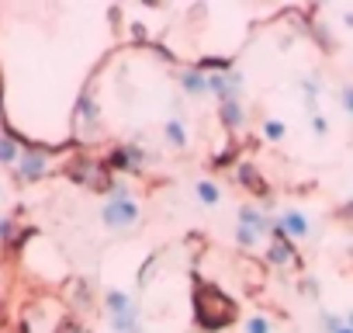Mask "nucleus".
<instances>
[{
  "label": "nucleus",
  "instance_id": "nucleus-1",
  "mask_svg": "<svg viewBox=\"0 0 353 333\" xmlns=\"http://www.w3.org/2000/svg\"><path fill=\"white\" fill-rule=\"evenodd\" d=\"M194 319L201 330L208 333H219V330H229L236 319H239V305L232 302V295H225L215 281H194Z\"/></svg>",
  "mask_w": 353,
  "mask_h": 333
},
{
  "label": "nucleus",
  "instance_id": "nucleus-2",
  "mask_svg": "<svg viewBox=\"0 0 353 333\" xmlns=\"http://www.w3.org/2000/svg\"><path fill=\"white\" fill-rule=\"evenodd\" d=\"M66 174L77 181V184H83V188H90V191H111V184H114V178H111V166L108 163H101V160H94V156H87V153H77L70 163H66Z\"/></svg>",
  "mask_w": 353,
  "mask_h": 333
},
{
  "label": "nucleus",
  "instance_id": "nucleus-3",
  "mask_svg": "<svg viewBox=\"0 0 353 333\" xmlns=\"http://www.w3.org/2000/svg\"><path fill=\"white\" fill-rule=\"evenodd\" d=\"M73 135H77V142H90V139L101 135V108H97L94 80H87L83 94L77 97V108H73Z\"/></svg>",
  "mask_w": 353,
  "mask_h": 333
},
{
  "label": "nucleus",
  "instance_id": "nucleus-4",
  "mask_svg": "<svg viewBox=\"0 0 353 333\" xmlns=\"http://www.w3.org/2000/svg\"><path fill=\"white\" fill-rule=\"evenodd\" d=\"M101 222L111 233H132L142 222V205L128 195V198H108L101 209Z\"/></svg>",
  "mask_w": 353,
  "mask_h": 333
},
{
  "label": "nucleus",
  "instance_id": "nucleus-5",
  "mask_svg": "<svg viewBox=\"0 0 353 333\" xmlns=\"http://www.w3.org/2000/svg\"><path fill=\"white\" fill-rule=\"evenodd\" d=\"M49 174H52V153L42 149V146H25V156H21V163H18L14 178L25 181V184H35V181L49 178Z\"/></svg>",
  "mask_w": 353,
  "mask_h": 333
},
{
  "label": "nucleus",
  "instance_id": "nucleus-6",
  "mask_svg": "<svg viewBox=\"0 0 353 333\" xmlns=\"http://www.w3.org/2000/svg\"><path fill=\"white\" fill-rule=\"evenodd\" d=\"M63 298H66V305L73 309V316L80 319V316H90L97 305H94V288H90V281H83V278H70L66 285H63Z\"/></svg>",
  "mask_w": 353,
  "mask_h": 333
},
{
  "label": "nucleus",
  "instance_id": "nucleus-7",
  "mask_svg": "<svg viewBox=\"0 0 353 333\" xmlns=\"http://www.w3.org/2000/svg\"><path fill=\"white\" fill-rule=\"evenodd\" d=\"M243 84H246V77L239 70H232V73H208V94L219 97V104L239 101L243 97Z\"/></svg>",
  "mask_w": 353,
  "mask_h": 333
},
{
  "label": "nucleus",
  "instance_id": "nucleus-8",
  "mask_svg": "<svg viewBox=\"0 0 353 333\" xmlns=\"http://www.w3.org/2000/svg\"><path fill=\"white\" fill-rule=\"evenodd\" d=\"M142 163H145V149L135 146V142H121L108 156V166H111V171H121V174H139Z\"/></svg>",
  "mask_w": 353,
  "mask_h": 333
},
{
  "label": "nucleus",
  "instance_id": "nucleus-9",
  "mask_svg": "<svg viewBox=\"0 0 353 333\" xmlns=\"http://www.w3.org/2000/svg\"><path fill=\"white\" fill-rule=\"evenodd\" d=\"M267 264L277 267V271L298 267V250H294V243H291L284 233H277V229H274V236H270V243H267Z\"/></svg>",
  "mask_w": 353,
  "mask_h": 333
},
{
  "label": "nucleus",
  "instance_id": "nucleus-10",
  "mask_svg": "<svg viewBox=\"0 0 353 333\" xmlns=\"http://www.w3.org/2000/svg\"><path fill=\"white\" fill-rule=\"evenodd\" d=\"M239 226L243 229H253L256 236H263L267 243H270V236H274V229H277V222L263 212V209H256V205H239Z\"/></svg>",
  "mask_w": 353,
  "mask_h": 333
},
{
  "label": "nucleus",
  "instance_id": "nucleus-11",
  "mask_svg": "<svg viewBox=\"0 0 353 333\" xmlns=\"http://www.w3.org/2000/svg\"><path fill=\"white\" fill-rule=\"evenodd\" d=\"M25 146H28V142H21V135L14 132V125L4 122V135H0V160H4V166H8L11 174L18 171V163H21V156H25Z\"/></svg>",
  "mask_w": 353,
  "mask_h": 333
},
{
  "label": "nucleus",
  "instance_id": "nucleus-12",
  "mask_svg": "<svg viewBox=\"0 0 353 333\" xmlns=\"http://www.w3.org/2000/svg\"><path fill=\"white\" fill-rule=\"evenodd\" d=\"M277 233H284L291 243H294V240H308V236H312V222L305 219V212L284 209V212L277 216Z\"/></svg>",
  "mask_w": 353,
  "mask_h": 333
},
{
  "label": "nucleus",
  "instance_id": "nucleus-13",
  "mask_svg": "<svg viewBox=\"0 0 353 333\" xmlns=\"http://www.w3.org/2000/svg\"><path fill=\"white\" fill-rule=\"evenodd\" d=\"M236 181H239L250 195H256V198H267V195H270V188H267V181L260 178V171H256L253 163H246V160L236 163Z\"/></svg>",
  "mask_w": 353,
  "mask_h": 333
},
{
  "label": "nucleus",
  "instance_id": "nucleus-14",
  "mask_svg": "<svg viewBox=\"0 0 353 333\" xmlns=\"http://www.w3.org/2000/svg\"><path fill=\"white\" fill-rule=\"evenodd\" d=\"M181 91L184 94H191V97H201V94H208V73L194 63V66H188V70H181Z\"/></svg>",
  "mask_w": 353,
  "mask_h": 333
},
{
  "label": "nucleus",
  "instance_id": "nucleus-15",
  "mask_svg": "<svg viewBox=\"0 0 353 333\" xmlns=\"http://www.w3.org/2000/svg\"><path fill=\"white\" fill-rule=\"evenodd\" d=\"M219 122H222V129L239 132V129L246 125V104H243V97H239V101H225V104H219Z\"/></svg>",
  "mask_w": 353,
  "mask_h": 333
},
{
  "label": "nucleus",
  "instance_id": "nucleus-16",
  "mask_svg": "<svg viewBox=\"0 0 353 333\" xmlns=\"http://www.w3.org/2000/svg\"><path fill=\"white\" fill-rule=\"evenodd\" d=\"M163 135H166V146L170 149H176V153L188 149V125H184L181 115H173V118L163 122Z\"/></svg>",
  "mask_w": 353,
  "mask_h": 333
},
{
  "label": "nucleus",
  "instance_id": "nucleus-17",
  "mask_svg": "<svg viewBox=\"0 0 353 333\" xmlns=\"http://www.w3.org/2000/svg\"><path fill=\"white\" fill-rule=\"evenodd\" d=\"M108 326H111V333H142V312H139V305L128 309V312H121V316H108Z\"/></svg>",
  "mask_w": 353,
  "mask_h": 333
},
{
  "label": "nucleus",
  "instance_id": "nucleus-18",
  "mask_svg": "<svg viewBox=\"0 0 353 333\" xmlns=\"http://www.w3.org/2000/svg\"><path fill=\"white\" fill-rule=\"evenodd\" d=\"M104 316H121V312H128V309H135V298L128 295V292H121V288H108L104 292Z\"/></svg>",
  "mask_w": 353,
  "mask_h": 333
},
{
  "label": "nucleus",
  "instance_id": "nucleus-19",
  "mask_svg": "<svg viewBox=\"0 0 353 333\" xmlns=\"http://www.w3.org/2000/svg\"><path fill=\"white\" fill-rule=\"evenodd\" d=\"M194 195H198L201 205H208V209L222 205V188H219L212 178H198V181H194Z\"/></svg>",
  "mask_w": 353,
  "mask_h": 333
},
{
  "label": "nucleus",
  "instance_id": "nucleus-20",
  "mask_svg": "<svg viewBox=\"0 0 353 333\" xmlns=\"http://www.w3.org/2000/svg\"><path fill=\"white\" fill-rule=\"evenodd\" d=\"M28 233H32V229H18L14 212H8L4 219H0V240H4V247H8V250L18 243V236H28Z\"/></svg>",
  "mask_w": 353,
  "mask_h": 333
},
{
  "label": "nucleus",
  "instance_id": "nucleus-21",
  "mask_svg": "<svg viewBox=\"0 0 353 333\" xmlns=\"http://www.w3.org/2000/svg\"><path fill=\"white\" fill-rule=\"evenodd\" d=\"M243 333H274V319H270L267 312H250Z\"/></svg>",
  "mask_w": 353,
  "mask_h": 333
},
{
  "label": "nucleus",
  "instance_id": "nucleus-22",
  "mask_svg": "<svg viewBox=\"0 0 353 333\" xmlns=\"http://www.w3.org/2000/svg\"><path fill=\"white\" fill-rule=\"evenodd\" d=\"M301 97H305V108L312 115H319V87H315V80H305L301 84Z\"/></svg>",
  "mask_w": 353,
  "mask_h": 333
},
{
  "label": "nucleus",
  "instance_id": "nucleus-23",
  "mask_svg": "<svg viewBox=\"0 0 353 333\" xmlns=\"http://www.w3.org/2000/svg\"><path fill=\"white\" fill-rule=\"evenodd\" d=\"M236 243H239L243 250H256V247L263 243V236H256L253 229H243V226H236Z\"/></svg>",
  "mask_w": 353,
  "mask_h": 333
},
{
  "label": "nucleus",
  "instance_id": "nucleus-24",
  "mask_svg": "<svg viewBox=\"0 0 353 333\" xmlns=\"http://www.w3.org/2000/svg\"><path fill=\"white\" fill-rule=\"evenodd\" d=\"M159 257H163V254H149V257H145V264H142V271H139V288H149V278H152V271L159 267Z\"/></svg>",
  "mask_w": 353,
  "mask_h": 333
},
{
  "label": "nucleus",
  "instance_id": "nucleus-25",
  "mask_svg": "<svg viewBox=\"0 0 353 333\" xmlns=\"http://www.w3.org/2000/svg\"><path fill=\"white\" fill-rule=\"evenodd\" d=\"M263 135H267L270 142H281V139L288 135V129H284V122H277V118H267V122H263Z\"/></svg>",
  "mask_w": 353,
  "mask_h": 333
},
{
  "label": "nucleus",
  "instance_id": "nucleus-26",
  "mask_svg": "<svg viewBox=\"0 0 353 333\" xmlns=\"http://www.w3.org/2000/svg\"><path fill=\"white\" fill-rule=\"evenodd\" d=\"M56 333H90V330L83 326V319H77V316H66V319H59Z\"/></svg>",
  "mask_w": 353,
  "mask_h": 333
},
{
  "label": "nucleus",
  "instance_id": "nucleus-27",
  "mask_svg": "<svg viewBox=\"0 0 353 333\" xmlns=\"http://www.w3.org/2000/svg\"><path fill=\"white\" fill-rule=\"evenodd\" d=\"M319 326H322L325 333H336V330L346 326V319H339V316H332V312H319Z\"/></svg>",
  "mask_w": 353,
  "mask_h": 333
},
{
  "label": "nucleus",
  "instance_id": "nucleus-28",
  "mask_svg": "<svg viewBox=\"0 0 353 333\" xmlns=\"http://www.w3.org/2000/svg\"><path fill=\"white\" fill-rule=\"evenodd\" d=\"M339 104H343L346 118H353V84H343L339 87Z\"/></svg>",
  "mask_w": 353,
  "mask_h": 333
},
{
  "label": "nucleus",
  "instance_id": "nucleus-29",
  "mask_svg": "<svg viewBox=\"0 0 353 333\" xmlns=\"http://www.w3.org/2000/svg\"><path fill=\"white\" fill-rule=\"evenodd\" d=\"M312 132H315V135H319V139H322V135H325V132H329V122H325V118H322V115H312Z\"/></svg>",
  "mask_w": 353,
  "mask_h": 333
},
{
  "label": "nucleus",
  "instance_id": "nucleus-30",
  "mask_svg": "<svg viewBox=\"0 0 353 333\" xmlns=\"http://www.w3.org/2000/svg\"><path fill=\"white\" fill-rule=\"evenodd\" d=\"M301 295H312V298H319V288H315V281H312V278H301Z\"/></svg>",
  "mask_w": 353,
  "mask_h": 333
},
{
  "label": "nucleus",
  "instance_id": "nucleus-31",
  "mask_svg": "<svg viewBox=\"0 0 353 333\" xmlns=\"http://www.w3.org/2000/svg\"><path fill=\"white\" fill-rule=\"evenodd\" d=\"M128 32H132L139 42H145V39H149V35H145V25H139V21H132V28H128Z\"/></svg>",
  "mask_w": 353,
  "mask_h": 333
},
{
  "label": "nucleus",
  "instance_id": "nucleus-32",
  "mask_svg": "<svg viewBox=\"0 0 353 333\" xmlns=\"http://www.w3.org/2000/svg\"><path fill=\"white\" fill-rule=\"evenodd\" d=\"M339 219H353V198H350V202L339 209Z\"/></svg>",
  "mask_w": 353,
  "mask_h": 333
},
{
  "label": "nucleus",
  "instance_id": "nucleus-33",
  "mask_svg": "<svg viewBox=\"0 0 353 333\" xmlns=\"http://www.w3.org/2000/svg\"><path fill=\"white\" fill-rule=\"evenodd\" d=\"M346 326H350V330H353V309H350V312H346Z\"/></svg>",
  "mask_w": 353,
  "mask_h": 333
},
{
  "label": "nucleus",
  "instance_id": "nucleus-34",
  "mask_svg": "<svg viewBox=\"0 0 353 333\" xmlns=\"http://www.w3.org/2000/svg\"><path fill=\"white\" fill-rule=\"evenodd\" d=\"M343 21H346V28H353V15H346V18H343Z\"/></svg>",
  "mask_w": 353,
  "mask_h": 333
},
{
  "label": "nucleus",
  "instance_id": "nucleus-35",
  "mask_svg": "<svg viewBox=\"0 0 353 333\" xmlns=\"http://www.w3.org/2000/svg\"><path fill=\"white\" fill-rule=\"evenodd\" d=\"M336 333H353V330H350V326H343V330H336Z\"/></svg>",
  "mask_w": 353,
  "mask_h": 333
},
{
  "label": "nucleus",
  "instance_id": "nucleus-36",
  "mask_svg": "<svg viewBox=\"0 0 353 333\" xmlns=\"http://www.w3.org/2000/svg\"><path fill=\"white\" fill-rule=\"evenodd\" d=\"M350 254H353V247H350Z\"/></svg>",
  "mask_w": 353,
  "mask_h": 333
}]
</instances>
